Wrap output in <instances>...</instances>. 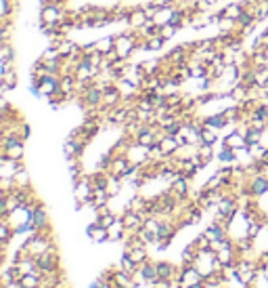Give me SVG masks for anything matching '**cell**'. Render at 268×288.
Here are the masks:
<instances>
[{"mask_svg":"<svg viewBox=\"0 0 268 288\" xmlns=\"http://www.w3.org/2000/svg\"><path fill=\"white\" fill-rule=\"evenodd\" d=\"M138 30H124L120 34H115V50H117V55L120 59L124 61H130L136 53H138Z\"/></svg>","mask_w":268,"mask_h":288,"instance_id":"6da1fadb","label":"cell"},{"mask_svg":"<svg viewBox=\"0 0 268 288\" xmlns=\"http://www.w3.org/2000/svg\"><path fill=\"white\" fill-rule=\"evenodd\" d=\"M95 196V185L91 181V173H84L78 181H74V200H76V211H82L84 206H91Z\"/></svg>","mask_w":268,"mask_h":288,"instance_id":"7a4b0ae2","label":"cell"},{"mask_svg":"<svg viewBox=\"0 0 268 288\" xmlns=\"http://www.w3.org/2000/svg\"><path fill=\"white\" fill-rule=\"evenodd\" d=\"M36 263H38L40 272H61V250H59V244L52 242L46 252H42V255L36 257Z\"/></svg>","mask_w":268,"mask_h":288,"instance_id":"3957f363","label":"cell"},{"mask_svg":"<svg viewBox=\"0 0 268 288\" xmlns=\"http://www.w3.org/2000/svg\"><path fill=\"white\" fill-rule=\"evenodd\" d=\"M52 242H57L55 235H48V233H44V231H36V233L29 235V238H27L21 246L27 248V252H29L32 257H38V255H42V252L48 250V246H50Z\"/></svg>","mask_w":268,"mask_h":288,"instance_id":"277c9868","label":"cell"},{"mask_svg":"<svg viewBox=\"0 0 268 288\" xmlns=\"http://www.w3.org/2000/svg\"><path fill=\"white\" fill-rule=\"evenodd\" d=\"M65 11L63 7L50 3V0H40V23L46 25H59L65 19Z\"/></svg>","mask_w":268,"mask_h":288,"instance_id":"5b68a950","label":"cell"},{"mask_svg":"<svg viewBox=\"0 0 268 288\" xmlns=\"http://www.w3.org/2000/svg\"><path fill=\"white\" fill-rule=\"evenodd\" d=\"M29 225H32V229H34V231H42L44 227L52 225V223H50V213H48V208H46L44 202H40V204L36 206V208H32Z\"/></svg>","mask_w":268,"mask_h":288,"instance_id":"8992f818","label":"cell"},{"mask_svg":"<svg viewBox=\"0 0 268 288\" xmlns=\"http://www.w3.org/2000/svg\"><path fill=\"white\" fill-rule=\"evenodd\" d=\"M126 158H128L130 164H134V166H145V164L151 160V158H149V147L132 141L130 147L126 149Z\"/></svg>","mask_w":268,"mask_h":288,"instance_id":"52a82bcc","label":"cell"},{"mask_svg":"<svg viewBox=\"0 0 268 288\" xmlns=\"http://www.w3.org/2000/svg\"><path fill=\"white\" fill-rule=\"evenodd\" d=\"M168 190L178 198V200H181V202H185V200H189V196H191V179H187L185 175H181V173H178L176 175V179L168 185Z\"/></svg>","mask_w":268,"mask_h":288,"instance_id":"ba28073f","label":"cell"},{"mask_svg":"<svg viewBox=\"0 0 268 288\" xmlns=\"http://www.w3.org/2000/svg\"><path fill=\"white\" fill-rule=\"evenodd\" d=\"M183 267V265H181ZM199 282H205L203 274L199 272L195 265H185L183 267V272H181V282H178L176 286H185V288H191L195 284H199Z\"/></svg>","mask_w":268,"mask_h":288,"instance_id":"9c48e42d","label":"cell"},{"mask_svg":"<svg viewBox=\"0 0 268 288\" xmlns=\"http://www.w3.org/2000/svg\"><path fill=\"white\" fill-rule=\"evenodd\" d=\"M120 219H122L124 227H126V231H132V233L140 231L142 229V223H145V219H142L136 211H128V208H124L120 213Z\"/></svg>","mask_w":268,"mask_h":288,"instance_id":"30bf717a","label":"cell"},{"mask_svg":"<svg viewBox=\"0 0 268 288\" xmlns=\"http://www.w3.org/2000/svg\"><path fill=\"white\" fill-rule=\"evenodd\" d=\"M59 74H48L46 78H40V89H38V97L48 99L50 95H55L59 91Z\"/></svg>","mask_w":268,"mask_h":288,"instance_id":"8fae6325","label":"cell"},{"mask_svg":"<svg viewBox=\"0 0 268 288\" xmlns=\"http://www.w3.org/2000/svg\"><path fill=\"white\" fill-rule=\"evenodd\" d=\"M201 124L203 126H210V128H214V130H224L228 124H230V120L226 118V114L220 110V112H216V114H210V116H203L201 118Z\"/></svg>","mask_w":268,"mask_h":288,"instance_id":"7c38bea8","label":"cell"},{"mask_svg":"<svg viewBox=\"0 0 268 288\" xmlns=\"http://www.w3.org/2000/svg\"><path fill=\"white\" fill-rule=\"evenodd\" d=\"M122 93L117 89V84H109L105 91H103V106L101 108H107V110H113L117 106H122Z\"/></svg>","mask_w":268,"mask_h":288,"instance_id":"4fadbf2b","label":"cell"},{"mask_svg":"<svg viewBox=\"0 0 268 288\" xmlns=\"http://www.w3.org/2000/svg\"><path fill=\"white\" fill-rule=\"evenodd\" d=\"M124 255H128L136 265H142L149 261V246L147 244H138V246H124Z\"/></svg>","mask_w":268,"mask_h":288,"instance_id":"5bb4252c","label":"cell"},{"mask_svg":"<svg viewBox=\"0 0 268 288\" xmlns=\"http://www.w3.org/2000/svg\"><path fill=\"white\" fill-rule=\"evenodd\" d=\"M86 235H88V238H91V242H95V244L109 242V231H107V227L99 225L97 221H93L91 225L86 227Z\"/></svg>","mask_w":268,"mask_h":288,"instance_id":"9a60e30c","label":"cell"},{"mask_svg":"<svg viewBox=\"0 0 268 288\" xmlns=\"http://www.w3.org/2000/svg\"><path fill=\"white\" fill-rule=\"evenodd\" d=\"M149 19H147V15H145V11H142V5H134L132 9H130V15H128V28H132V30H140L142 25H145Z\"/></svg>","mask_w":268,"mask_h":288,"instance_id":"2e32d148","label":"cell"},{"mask_svg":"<svg viewBox=\"0 0 268 288\" xmlns=\"http://www.w3.org/2000/svg\"><path fill=\"white\" fill-rule=\"evenodd\" d=\"M0 149H3L5 156H7L9 160H13V162L25 158V141H21V139H17L15 143H11V145H7V147H0Z\"/></svg>","mask_w":268,"mask_h":288,"instance_id":"e0dca14e","label":"cell"},{"mask_svg":"<svg viewBox=\"0 0 268 288\" xmlns=\"http://www.w3.org/2000/svg\"><path fill=\"white\" fill-rule=\"evenodd\" d=\"M222 145H226V147H230V149H243V147H247V141H245V137L243 135L235 128V130H230V133H226L224 135V139H222Z\"/></svg>","mask_w":268,"mask_h":288,"instance_id":"ac0fdd59","label":"cell"},{"mask_svg":"<svg viewBox=\"0 0 268 288\" xmlns=\"http://www.w3.org/2000/svg\"><path fill=\"white\" fill-rule=\"evenodd\" d=\"M128 168H130V160L122 154V156H113L111 166H109V173L115 175V177H122V179H124V175L128 173Z\"/></svg>","mask_w":268,"mask_h":288,"instance_id":"d6986e66","label":"cell"},{"mask_svg":"<svg viewBox=\"0 0 268 288\" xmlns=\"http://www.w3.org/2000/svg\"><path fill=\"white\" fill-rule=\"evenodd\" d=\"M159 147H162L166 158H172V156H176L178 151H181V145H178L176 137H172V135H166V137L159 141Z\"/></svg>","mask_w":268,"mask_h":288,"instance_id":"ffe728a7","label":"cell"},{"mask_svg":"<svg viewBox=\"0 0 268 288\" xmlns=\"http://www.w3.org/2000/svg\"><path fill=\"white\" fill-rule=\"evenodd\" d=\"M111 202V196L105 188H95V196H93V202H91V208H101V206H107Z\"/></svg>","mask_w":268,"mask_h":288,"instance_id":"44dd1931","label":"cell"},{"mask_svg":"<svg viewBox=\"0 0 268 288\" xmlns=\"http://www.w3.org/2000/svg\"><path fill=\"white\" fill-rule=\"evenodd\" d=\"M13 265H17V269H19L23 276H25V274H34V272H40V269H38V263H36V257H32V255L19 259V261L13 263Z\"/></svg>","mask_w":268,"mask_h":288,"instance_id":"7402d4cb","label":"cell"},{"mask_svg":"<svg viewBox=\"0 0 268 288\" xmlns=\"http://www.w3.org/2000/svg\"><path fill=\"white\" fill-rule=\"evenodd\" d=\"M174 13H176V5H172V7H162V9H157V13H155V17H153V21H155L157 25H166V23L172 21Z\"/></svg>","mask_w":268,"mask_h":288,"instance_id":"603a6c76","label":"cell"},{"mask_svg":"<svg viewBox=\"0 0 268 288\" xmlns=\"http://www.w3.org/2000/svg\"><path fill=\"white\" fill-rule=\"evenodd\" d=\"M95 46L101 55H107L111 53V50L115 48V34H109V36H103V38H97L95 40Z\"/></svg>","mask_w":268,"mask_h":288,"instance_id":"cb8c5ba5","label":"cell"},{"mask_svg":"<svg viewBox=\"0 0 268 288\" xmlns=\"http://www.w3.org/2000/svg\"><path fill=\"white\" fill-rule=\"evenodd\" d=\"M216 160H218V164L233 166V164H237V151L230 149V147H226V145H222V147L218 149V154H216Z\"/></svg>","mask_w":268,"mask_h":288,"instance_id":"d4e9b609","label":"cell"},{"mask_svg":"<svg viewBox=\"0 0 268 288\" xmlns=\"http://www.w3.org/2000/svg\"><path fill=\"white\" fill-rule=\"evenodd\" d=\"M21 288H42V274L40 272H34V274H25L19 280Z\"/></svg>","mask_w":268,"mask_h":288,"instance_id":"484cf974","label":"cell"},{"mask_svg":"<svg viewBox=\"0 0 268 288\" xmlns=\"http://www.w3.org/2000/svg\"><path fill=\"white\" fill-rule=\"evenodd\" d=\"M124 188H126L124 179H122V177H115V175L109 173V183H107V192H109V196H111V198H117V196L122 194Z\"/></svg>","mask_w":268,"mask_h":288,"instance_id":"4316f807","label":"cell"},{"mask_svg":"<svg viewBox=\"0 0 268 288\" xmlns=\"http://www.w3.org/2000/svg\"><path fill=\"white\" fill-rule=\"evenodd\" d=\"M107 231H109V242H122L124 240V233H126V227H124L122 219H117L111 227H107Z\"/></svg>","mask_w":268,"mask_h":288,"instance_id":"83f0119b","label":"cell"},{"mask_svg":"<svg viewBox=\"0 0 268 288\" xmlns=\"http://www.w3.org/2000/svg\"><path fill=\"white\" fill-rule=\"evenodd\" d=\"M115 269H122V272H126V274H136V269H138V265L128 257V255H124L122 252V257H120V261L115 263Z\"/></svg>","mask_w":268,"mask_h":288,"instance_id":"f1b7e54d","label":"cell"},{"mask_svg":"<svg viewBox=\"0 0 268 288\" xmlns=\"http://www.w3.org/2000/svg\"><path fill=\"white\" fill-rule=\"evenodd\" d=\"M254 23H256V15H254V11H247V9L239 15V19H237V25H239L241 30H245V32L252 30Z\"/></svg>","mask_w":268,"mask_h":288,"instance_id":"f546056e","label":"cell"},{"mask_svg":"<svg viewBox=\"0 0 268 288\" xmlns=\"http://www.w3.org/2000/svg\"><path fill=\"white\" fill-rule=\"evenodd\" d=\"M245 11V7L241 5V3H230V5H226L224 9H222V15L224 17H228V19H239V15Z\"/></svg>","mask_w":268,"mask_h":288,"instance_id":"4dcf8cb0","label":"cell"},{"mask_svg":"<svg viewBox=\"0 0 268 288\" xmlns=\"http://www.w3.org/2000/svg\"><path fill=\"white\" fill-rule=\"evenodd\" d=\"M220 139V133L214 130L210 126H201V143H207V145H216Z\"/></svg>","mask_w":268,"mask_h":288,"instance_id":"1f68e13d","label":"cell"},{"mask_svg":"<svg viewBox=\"0 0 268 288\" xmlns=\"http://www.w3.org/2000/svg\"><path fill=\"white\" fill-rule=\"evenodd\" d=\"M3 82L7 84L9 91H15L19 87V70H11V72H5L3 74Z\"/></svg>","mask_w":268,"mask_h":288,"instance_id":"d6a6232c","label":"cell"},{"mask_svg":"<svg viewBox=\"0 0 268 288\" xmlns=\"http://www.w3.org/2000/svg\"><path fill=\"white\" fill-rule=\"evenodd\" d=\"M197 154L201 156V160H205L207 164L216 158V151H214V145H207V143H199L197 145Z\"/></svg>","mask_w":268,"mask_h":288,"instance_id":"836d02e7","label":"cell"},{"mask_svg":"<svg viewBox=\"0 0 268 288\" xmlns=\"http://www.w3.org/2000/svg\"><path fill=\"white\" fill-rule=\"evenodd\" d=\"M11 59H17V50H15L13 42L0 44V61H11Z\"/></svg>","mask_w":268,"mask_h":288,"instance_id":"e575fe53","label":"cell"},{"mask_svg":"<svg viewBox=\"0 0 268 288\" xmlns=\"http://www.w3.org/2000/svg\"><path fill=\"white\" fill-rule=\"evenodd\" d=\"M42 61H57V59H63L61 53H59V48L55 44H48L44 50H42V55H40Z\"/></svg>","mask_w":268,"mask_h":288,"instance_id":"d590c367","label":"cell"},{"mask_svg":"<svg viewBox=\"0 0 268 288\" xmlns=\"http://www.w3.org/2000/svg\"><path fill=\"white\" fill-rule=\"evenodd\" d=\"M15 183H17V188H32V179H29V173H27V168H23V171H17L15 175Z\"/></svg>","mask_w":268,"mask_h":288,"instance_id":"8d00e7d4","label":"cell"},{"mask_svg":"<svg viewBox=\"0 0 268 288\" xmlns=\"http://www.w3.org/2000/svg\"><path fill=\"white\" fill-rule=\"evenodd\" d=\"M17 190V183H15V177H9V175H0V192L5 194H11Z\"/></svg>","mask_w":268,"mask_h":288,"instance_id":"74e56055","label":"cell"},{"mask_svg":"<svg viewBox=\"0 0 268 288\" xmlns=\"http://www.w3.org/2000/svg\"><path fill=\"white\" fill-rule=\"evenodd\" d=\"M117 219H120V217H117V215H115V213L111 211V213H105V215H99V217L95 219V221H97L99 225H103V227H111V225H113V223L117 221Z\"/></svg>","mask_w":268,"mask_h":288,"instance_id":"f35d334b","label":"cell"},{"mask_svg":"<svg viewBox=\"0 0 268 288\" xmlns=\"http://www.w3.org/2000/svg\"><path fill=\"white\" fill-rule=\"evenodd\" d=\"M13 238H15V231H13L11 223L0 219V242H3V240H13Z\"/></svg>","mask_w":268,"mask_h":288,"instance_id":"ab89813d","label":"cell"},{"mask_svg":"<svg viewBox=\"0 0 268 288\" xmlns=\"http://www.w3.org/2000/svg\"><path fill=\"white\" fill-rule=\"evenodd\" d=\"M176 34H178V28H174L172 23H166V25L159 28V36H162L166 42H168V40H172V38L176 36Z\"/></svg>","mask_w":268,"mask_h":288,"instance_id":"60d3db41","label":"cell"},{"mask_svg":"<svg viewBox=\"0 0 268 288\" xmlns=\"http://www.w3.org/2000/svg\"><path fill=\"white\" fill-rule=\"evenodd\" d=\"M193 244H195V248H197V250H210V246H212L210 238H207V235H205L203 231L197 235V238L193 240Z\"/></svg>","mask_w":268,"mask_h":288,"instance_id":"b9f144b4","label":"cell"},{"mask_svg":"<svg viewBox=\"0 0 268 288\" xmlns=\"http://www.w3.org/2000/svg\"><path fill=\"white\" fill-rule=\"evenodd\" d=\"M29 137H32V126L23 120V122L19 124V139H21V141H27Z\"/></svg>","mask_w":268,"mask_h":288,"instance_id":"7bdbcfd3","label":"cell"},{"mask_svg":"<svg viewBox=\"0 0 268 288\" xmlns=\"http://www.w3.org/2000/svg\"><path fill=\"white\" fill-rule=\"evenodd\" d=\"M149 288H174V282L172 280H164V278H157Z\"/></svg>","mask_w":268,"mask_h":288,"instance_id":"ee69618b","label":"cell"},{"mask_svg":"<svg viewBox=\"0 0 268 288\" xmlns=\"http://www.w3.org/2000/svg\"><path fill=\"white\" fill-rule=\"evenodd\" d=\"M151 5H155L157 9H162V7H172V5H176V0H149Z\"/></svg>","mask_w":268,"mask_h":288,"instance_id":"f6af8a7d","label":"cell"},{"mask_svg":"<svg viewBox=\"0 0 268 288\" xmlns=\"http://www.w3.org/2000/svg\"><path fill=\"white\" fill-rule=\"evenodd\" d=\"M13 106H11V101L7 99V97H0V110H3V112H9Z\"/></svg>","mask_w":268,"mask_h":288,"instance_id":"bcb514c9","label":"cell"},{"mask_svg":"<svg viewBox=\"0 0 268 288\" xmlns=\"http://www.w3.org/2000/svg\"><path fill=\"white\" fill-rule=\"evenodd\" d=\"M9 93V89H7V84L3 82V78H0V97H5Z\"/></svg>","mask_w":268,"mask_h":288,"instance_id":"7dc6e473","label":"cell"},{"mask_svg":"<svg viewBox=\"0 0 268 288\" xmlns=\"http://www.w3.org/2000/svg\"><path fill=\"white\" fill-rule=\"evenodd\" d=\"M88 288H105V284H103L101 280H95V282H93L91 286H88Z\"/></svg>","mask_w":268,"mask_h":288,"instance_id":"c3c4849f","label":"cell"},{"mask_svg":"<svg viewBox=\"0 0 268 288\" xmlns=\"http://www.w3.org/2000/svg\"><path fill=\"white\" fill-rule=\"evenodd\" d=\"M7 257H9V255H3V252H0V272H3V267H5V263H7Z\"/></svg>","mask_w":268,"mask_h":288,"instance_id":"681fc988","label":"cell"},{"mask_svg":"<svg viewBox=\"0 0 268 288\" xmlns=\"http://www.w3.org/2000/svg\"><path fill=\"white\" fill-rule=\"evenodd\" d=\"M5 120H7V112H3V110H0V126L5 124Z\"/></svg>","mask_w":268,"mask_h":288,"instance_id":"f907efd6","label":"cell"},{"mask_svg":"<svg viewBox=\"0 0 268 288\" xmlns=\"http://www.w3.org/2000/svg\"><path fill=\"white\" fill-rule=\"evenodd\" d=\"M3 74H5V61H0V78H3Z\"/></svg>","mask_w":268,"mask_h":288,"instance_id":"816d5d0a","label":"cell"},{"mask_svg":"<svg viewBox=\"0 0 268 288\" xmlns=\"http://www.w3.org/2000/svg\"><path fill=\"white\" fill-rule=\"evenodd\" d=\"M205 3H210V5L214 7V5H216V3H218V0H205Z\"/></svg>","mask_w":268,"mask_h":288,"instance_id":"f5cc1de1","label":"cell"},{"mask_svg":"<svg viewBox=\"0 0 268 288\" xmlns=\"http://www.w3.org/2000/svg\"><path fill=\"white\" fill-rule=\"evenodd\" d=\"M42 288H57V286H52V284H44Z\"/></svg>","mask_w":268,"mask_h":288,"instance_id":"db71d44e","label":"cell"}]
</instances>
